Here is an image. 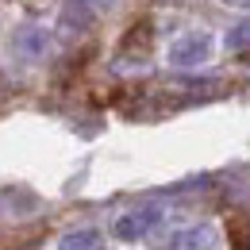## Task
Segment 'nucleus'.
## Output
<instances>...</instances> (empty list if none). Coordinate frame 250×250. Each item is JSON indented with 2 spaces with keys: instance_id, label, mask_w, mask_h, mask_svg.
Masks as SVG:
<instances>
[{
  "instance_id": "nucleus-8",
  "label": "nucleus",
  "mask_w": 250,
  "mask_h": 250,
  "mask_svg": "<svg viewBox=\"0 0 250 250\" xmlns=\"http://www.w3.org/2000/svg\"><path fill=\"white\" fill-rule=\"evenodd\" d=\"M231 247L235 250H250V223H243V219L231 223Z\"/></svg>"
},
{
  "instance_id": "nucleus-1",
  "label": "nucleus",
  "mask_w": 250,
  "mask_h": 250,
  "mask_svg": "<svg viewBox=\"0 0 250 250\" xmlns=\"http://www.w3.org/2000/svg\"><path fill=\"white\" fill-rule=\"evenodd\" d=\"M208 54H212V39L204 31H188V35H181V39H173V46H169V65L188 69V65H200Z\"/></svg>"
},
{
  "instance_id": "nucleus-4",
  "label": "nucleus",
  "mask_w": 250,
  "mask_h": 250,
  "mask_svg": "<svg viewBox=\"0 0 250 250\" xmlns=\"http://www.w3.org/2000/svg\"><path fill=\"white\" fill-rule=\"evenodd\" d=\"M212 247H216V231L208 223H196L177 235V250H212Z\"/></svg>"
},
{
  "instance_id": "nucleus-7",
  "label": "nucleus",
  "mask_w": 250,
  "mask_h": 250,
  "mask_svg": "<svg viewBox=\"0 0 250 250\" xmlns=\"http://www.w3.org/2000/svg\"><path fill=\"white\" fill-rule=\"evenodd\" d=\"M227 50H247L250 46V20H243V23H235L231 31H227Z\"/></svg>"
},
{
  "instance_id": "nucleus-9",
  "label": "nucleus",
  "mask_w": 250,
  "mask_h": 250,
  "mask_svg": "<svg viewBox=\"0 0 250 250\" xmlns=\"http://www.w3.org/2000/svg\"><path fill=\"white\" fill-rule=\"evenodd\" d=\"M89 4H93V8H108L112 0H89Z\"/></svg>"
},
{
  "instance_id": "nucleus-3",
  "label": "nucleus",
  "mask_w": 250,
  "mask_h": 250,
  "mask_svg": "<svg viewBox=\"0 0 250 250\" xmlns=\"http://www.w3.org/2000/svg\"><path fill=\"white\" fill-rule=\"evenodd\" d=\"M12 50L23 54V58L46 54V31H42V27H20V31L12 35Z\"/></svg>"
},
{
  "instance_id": "nucleus-5",
  "label": "nucleus",
  "mask_w": 250,
  "mask_h": 250,
  "mask_svg": "<svg viewBox=\"0 0 250 250\" xmlns=\"http://www.w3.org/2000/svg\"><path fill=\"white\" fill-rule=\"evenodd\" d=\"M89 27V0H65L62 8V31L73 35V31H85Z\"/></svg>"
},
{
  "instance_id": "nucleus-2",
  "label": "nucleus",
  "mask_w": 250,
  "mask_h": 250,
  "mask_svg": "<svg viewBox=\"0 0 250 250\" xmlns=\"http://www.w3.org/2000/svg\"><path fill=\"white\" fill-rule=\"evenodd\" d=\"M158 223H162V204H143V208L120 216L112 231H116L120 239H139V235H150Z\"/></svg>"
},
{
  "instance_id": "nucleus-6",
  "label": "nucleus",
  "mask_w": 250,
  "mask_h": 250,
  "mask_svg": "<svg viewBox=\"0 0 250 250\" xmlns=\"http://www.w3.org/2000/svg\"><path fill=\"white\" fill-rule=\"evenodd\" d=\"M62 250H100V235L96 231H69V235H62Z\"/></svg>"
}]
</instances>
